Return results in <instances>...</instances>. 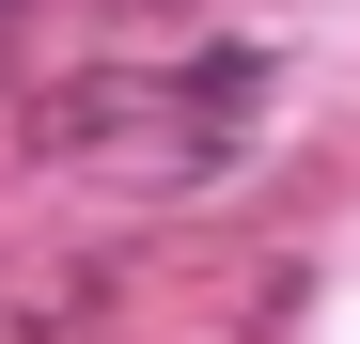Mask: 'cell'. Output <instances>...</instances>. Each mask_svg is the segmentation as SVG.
I'll use <instances>...</instances> for the list:
<instances>
[{
  "label": "cell",
  "mask_w": 360,
  "mask_h": 344,
  "mask_svg": "<svg viewBox=\"0 0 360 344\" xmlns=\"http://www.w3.org/2000/svg\"><path fill=\"white\" fill-rule=\"evenodd\" d=\"M16 47H32V0H0V63H16Z\"/></svg>",
  "instance_id": "3"
},
{
  "label": "cell",
  "mask_w": 360,
  "mask_h": 344,
  "mask_svg": "<svg viewBox=\"0 0 360 344\" xmlns=\"http://www.w3.org/2000/svg\"><path fill=\"white\" fill-rule=\"evenodd\" d=\"M110 329V251H16L0 266V344H94Z\"/></svg>",
  "instance_id": "2"
},
{
  "label": "cell",
  "mask_w": 360,
  "mask_h": 344,
  "mask_svg": "<svg viewBox=\"0 0 360 344\" xmlns=\"http://www.w3.org/2000/svg\"><path fill=\"white\" fill-rule=\"evenodd\" d=\"M266 63L251 47H188V63H63L32 94V157L79 172L110 204H188L235 172V126H251Z\"/></svg>",
  "instance_id": "1"
}]
</instances>
